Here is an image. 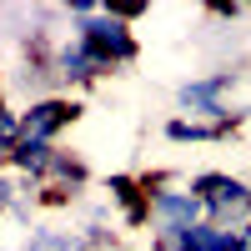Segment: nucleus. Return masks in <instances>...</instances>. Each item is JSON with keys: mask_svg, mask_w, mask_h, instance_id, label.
Returning a JSON list of instances; mask_svg holds the SVG:
<instances>
[{"mask_svg": "<svg viewBox=\"0 0 251 251\" xmlns=\"http://www.w3.org/2000/svg\"><path fill=\"white\" fill-rule=\"evenodd\" d=\"M141 186L151 191V236H161V231H186V226L206 221V206L186 191V186H176L166 171H156V176L146 171Z\"/></svg>", "mask_w": 251, "mask_h": 251, "instance_id": "4", "label": "nucleus"}, {"mask_svg": "<svg viewBox=\"0 0 251 251\" xmlns=\"http://www.w3.org/2000/svg\"><path fill=\"white\" fill-rule=\"evenodd\" d=\"M80 116H86V106H80V96H71V91L30 96V106L20 111V131H25L30 141H50V146H60V136H66Z\"/></svg>", "mask_w": 251, "mask_h": 251, "instance_id": "5", "label": "nucleus"}, {"mask_svg": "<svg viewBox=\"0 0 251 251\" xmlns=\"http://www.w3.org/2000/svg\"><path fill=\"white\" fill-rule=\"evenodd\" d=\"M186 191L206 206V221H216V226L251 221V181H241L231 171H196L186 181Z\"/></svg>", "mask_w": 251, "mask_h": 251, "instance_id": "3", "label": "nucleus"}, {"mask_svg": "<svg viewBox=\"0 0 251 251\" xmlns=\"http://www.w3.org/2000/svg\"><path fill=\"white\" fill-rule=\"evenodd\" d=\"M106 206L116 211L121 226H151V191L141 176H111L106 181Z\"/></svg>", "mask_w": 251, "mask_h": 251, "instance_id": "6", "label": "nucleus"}, {"mask_svg": "<svg viewBox=\"0 0 251 251\" xmlns=\"http://www.w3.org/2000/svg\"><path fill=\"white\" fill-rule=\"evenodd\" d=\"M116 241H121L116 211H111V206H91L86 221H71V226H30L25 251H111Z\"/></svg>", "mask_w": 251, "mask_h": 251, "instance_id": "1", "label": "nucleus"}, {"mask_svg": "<svg viewBox=\"0 0 251 251\" xmlns=\"http://www.w3.org/2000/svg\"><path fill=\"white\" fill-rule=\"evenodd\" d=\"M226 246H231V226H216V221H196L186 231L151 236V251H226Z\"/></svg>", "mask_w": 251, "mask_h": 251, "instance_id": "7", "label": "nucleus"}, {"mask_svg": "<svg viewBox=\"0 0 251 251\" xmlns=\"http://www.w3.org/2000/svg\"><path fill=\"white\" fill-rule=\"evenodd\" d=\"M25 201V191H20V181L10 171H0V216H15V206Z\"/></svg>", "mask_w": 251, "mask_h": 251, "instance_id": "10", "label": "nucleus"}, {"mask_svg": "<svg viewBox=\"0 0 251 251\" xmlns=\"http://www.w3.org/2000/svg\"><path fill=\"white\" fill-rule=\"evenodd\" d=\"M75 35H80V46H86L106 71L136 66V55H141V40H136V30H131V20L116 15L111 5H100L96 15H80V20H75Z\"/></svg>", "mask_w": 251, "mask_h": 251, "instance_id": "2", "label": "nucleus"}, {"mask_svg": "<svg viewBox=\"0 0 251 251\" xmlns=\"http://www.w3.org/2000/svg\"><path fill=\"white\" fill-rule=\"evenodd\" d=\"M226 251H251V221L231 226V246H226Z\"/></svg>", "mask_w": 251, "mask_h": 251, "instance_id": "11", "label": "nucleus"}, {"mask_svg": "<svg viewBox=\"0 0 251 251\" xmlns=\"http://www.w3.org/2000/svg\"><path fill=\"white\" fill-rule=\"evenodd\" d=\"M20 136H25V131H20V111L10 106L5 96H0V161H5L15 146H20Z\"/></svg>", "mask_w": 251, "mask_h": 251, "instance_id": "9", "label": "nucleus"}, {"mask_svg": "<svg viewBox=\"0 0 251 251\" xmlns=\"http://www.w3.org/2000/svg\"><path fill=\"white\" fill-rule=\"evenodd\" d=\"M161 136L171 146H206V141H231L236 126H216V121H191V116H171L161 126Z\"/></svg>", "mask_w": 251, "mask_h": 251, "instance_id": "8", "label": "nucleus"}]
</instances>
